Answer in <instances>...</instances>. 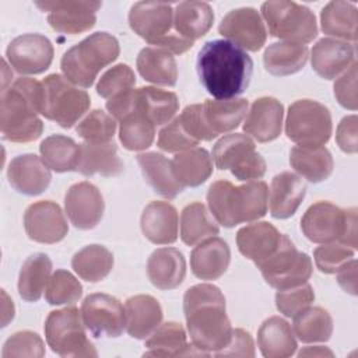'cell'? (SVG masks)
<instances>
[{"instance_id":"6da1fadb","label":"cell","mask_w":358,"mask_h":358,"mask_svg":"<svg viewBox=\"0 0 358 358\" xmlns=\"http://www.w3.org/2000/svg\"><path fill=\"white\" fill-rule=\"evenodd\" d=\"M201 85L217 99H234L249 87L253 62L250 56L225 39L206 42L196 60Z\"/></svg>"},{"instance_id":"7a4b0ae2","label":"cell","mask_w":358,"mask_h":358,"mask_svg":"<svg viewBox=\"0 0 358 358\" xmlns=\"http://www.w3.org/2000/svg\"><path fill=\"white\" fill-rule=\"evenodd\" d=\"M183 312L193 345L203 352L224 350L232 336L225 296L213 284L190 287L183 296Z\"/></svg>"},{"instance_id":"3957f363","label":"cell","mask_w":358,"mask_h":358,"mask_svg":"<svg viewBox=\"0 0 358 358\" xmlns=\"http://www.w3.org/2000/svg\"><path fill=\"white\" fill-rule=\"evenodd\" d=\"M42 102V83L21 77L1 91V137L11 143H29L41 137L43 123L38 117Z\"/></svg>"},{"instance_id":"277c9868","label":"cell","mask_w":358,"mask_h":358,"mask_svg":"<svg viewBox=\"0 0 358 358\" xmlns=\"http://www.w3.org/2000/svg\"><path fill=\"white\" fill-rule=\"evenodd\" d=\"M207 204L218 224L232 228L266 215L268 187L263 180H250L241 186L228 180H217L208 187Z\"/></svg>"},{"instance_id":"5b68a950","label":"cell","mask_w":358,"mask_h":358,"mask_svg":"<svg viewBox=\"0 0 358 358\" xmlns=\"http://www.w3.org/2000/svg\"><path fill=\"white\" fill-rule=\"evenodd\" d=\"M120 53L117 39L108 32H95L64 52L60 67L74 85L90 88L98 73L113 63Z\"/></svg>"},{"instance_id":"8992f818","label":"cell","mask_w":358,"mask_h":358,"mask_svg":"<svg viewBox=\"0 0 358 358\" xmlns=\"http://www.w3.org/2000/svg\"><path fill=\"white\" fill-rule=\"evenodd\" d=\"M129 25L147 43L168 49L173 55L187 52L193 42L173 31V10L168 3L138 1L129 11Z\"/></svg>"},{"instance_id":"52a82bcc","label":"cell","mask_w":358,"mask_h":358,"mask_svg":"<svg viewBox=\"0 0 358 358\" xmlns=\"http://www.w3.org/2000/svg\"><path fill=\"white\" fill-rule=\"evenodd\" d=\"M301 231L313 243L341 242L357 249V210L329 201L312 204L301 218Z\"/></svg>"},{"instance_id":"ba28073f","label":"cell","mask_w":358,"mask_h":358,"mask_svg":"<svg viewBox=\"0 0 358 358\" xmlns=\"http://www.w3.org/2000/svg\"><path fill=\"white\" fill-rule=\"evenodd\" d=\"M91 98L60 74H49L42 81L41 115L64 129L73 127L90 109Z\"/></svg>"},{"instance_id":"9c48e42d","label":"cell","mask_w":358,"mask_h":358,"mask_svg":"<svg viewBox=\"0 0 358 358\" xmlns=\"http://www.w3.org/2000/svg\"><path fill=\"white\" fill-rule=\"evenodd\" d=\"M268 34L284 42L309 43L317 36L316 17L310 8L295 1L278 0L262 4Z\"/></svg>"},{"instance_id":"30bf717a","label":"cell","mask_w":358,"mask_h":358,"mask_svg":"<svg viewBox=\"0 0 358 358\" xmlns=\"http://www.w3.org/2000/svg\"><path fill=\"white\" fill-rule=\"evenodd\" d=\"M46 343L60 357H96L94 344L87 338L81 310L64 308L53 310L45 322Z\"/></svg>"},{"instance_id":"8fae6325","label":"cell","mask_w":358,"mask_h":358,"mask_svg":"<svg viewBox=\"0 0 358 358\" xmlns=\"http://www.w3.org/2000/svg\"><path fill=\"white\" fill-rule=\"evenodd\" d=\"M331 115L327 106L313 99H298L289 105L285 134L299 147H322L331 136Z\"/></svg>"},{"instance_id":"7c38bea8","label":"cell","mask_w":358,"mask_h":358,"mask_svg":"<svg viewBox=\"0 0 358 358\" xmlns=\"http://www.w3.org/2000/svg\"><path fill=\"white\" fill-rule=\"evenodd\" d=\"M213 159L221 171H231L238 180L260 179L266 173V161L256 151L253 140L241 133L227 134L213 147Z\"/></svg>"},{"instance_id":"4fadbf2b","label":"cell","mask_w":358,"mask_h":358,"mask_svg":"<svg viewBox=\"0 0 358 358\" xmlns=\"http://www.w3.org/2000/svg\"><path fill=\"white\" fill-rule=\"evenodd\" d=\"M257 268L264 281L280 291L308 282L313 271V264L310 257L299 252L292 241L284 235L278 250Z\"/></svg>"},{"instance_id":"5bb4252c","label":"cell","mask_w":358,"mask_h":358,"mask_svg":"<svg viewBox=\"0 0 358 358\" xmlns=\"http://www.w3.org/2000/svg\"><path fill=\"white\" fill-rule=\"evenodd\" d=\"M85 329L95 337H119L126 329V310L120 301L109 294H91L81 305Z\"/></svg>"},{"instance_id":"9a60e30c","label":"cell","mask_w":358,"mask_h":358,"mask_svg":"<svg viewBox=\"0 0 358 358\" xmlns=\"http://www.w3.org/2000/svg\"><path fill=\"white\" fill-rule=\"evenodd\" d=\"M35 6L48 13V22L56 31L77 35L90 31L95 22V13L101 8V1L88 0H56L35 1Z\"/></svg>"},{"instance_id":"2e32d148","label":"cell","mask_w":358,"mask_h":358,"mask_svg":"<svg viewBox=\"0 0 358 358\" xmlns=\"http://www.w3.org/2000/svg\"><path fill=\"white\" fill-rule=\"evenodd\" d=\"M6 56L18 74H41L52 64L53 45L41 34H24L8 43Z\"/></svg>"},{"instance_id":"e0dca14e","label":"cell","mask_w":358,"mask_h":358,"mask_svg":"<svg viewBox=\"0 0 358 358\" xmlns=\"http://www.w3.org/2000/svg\"><path fill=\"white\" fill-rule=\"evenodd\" d=\"M218 32L234 45L249 52L260 50L267 39L264 22L252 7H241L229 11L218 25Z\"/></svg>"},{"instance_id":"ac0fdd59","label":"cell","mask_w":358,"mask_h":358,"mask_svg":"<svg viewBox=\"0 0 358 358\" xmlns=\"http://www.w3.org/2000/svg\"><path fill=\"white\" fill-rule=\"evenodd\" d=\"M24 228L29 239L48 245L63 241L69 232L60 206L50 200L36 201L25 210Z\"/></svg>"},{"instance_id":"d6986e66","label":"cell","mask_w":358,"mask_h":358,"mask_svg":"<svg viewBox=\"0 0 358 358\" xmlns=\"http://www.w3.org/2000/svg\"><path fill=\"white\" fill-rule=\"evenodd\" d=\"M64 208L76 228L88 231L95 228L102 220L105 203L99 189L84 180L69 187L64 196Z\"/></svg>"},{"instance_id":"ffe728a7","label":"cell","mask_w":358,"mask_h":358,"mask_svg":"<svg viewBox=\"0 0 358 358\" xmlns=\"http://www.w3.org/2000/svg\"><path fill=\"white\" fill-rule=\"evenodd\" d=\"M282 236L273 224L262 221L241 228L236 232V245L239 252L259 267L278 250Z\"/></svg>"},{"instance_id":"44dd1931","label":"cell","mask_w":358,"mask_h":358,"mask_svg":"<svg viewBox=\"0 0 358 358\" xmlns=\"http://www.w3.org/2000/svg\"><path fill=\"white\" fill-rule=\"evenodd\" d=\"M7 178L15 192L25 196H38L50 185L52 173L42 158L35 154H24L10 161Z\"/></svg>"},{"instance_id":"7402d4cb","label":"cell","mask_w":358,"mask_h":358,"mask_svg":"<svg viewBox=\"0 0 358 358\" xmlns=\"http://www.w3.org/2000/svg\"><path fill=\"white\" fill-rule=\"evenodd\" d=\"M284 117L282 103L273 96L257 98L248 112L243 131L259 143H268L281 134Z\"/></svg>"},{"instance_id":"603a6c76","label":"cell","mask_w":358,"mask_h":358,"mask_svg":"<svg viewBox=\"0 0 358 358\" xmlns=\"http://www.w3.org/2000/svg\"><path fill=\"white\" fill-rule=\"evenodd\" d=\"M355 62L354 45L333 38H322L313 45L312 69L324 80H334Z\"/></svg>"},{"instance_id":"cb8c5ba5","label":"cell","mask_w":358,"mask_h":358,"mask_svg":"<svg viewBox=\"0 0 358 358\" xmlns=\"http://www.w3.org/2000/svg\"><path fill=\"white\" fill-rule=\"evenodd\" d=\"M249 102L245 98L234 99H207L200 103V115L211 140L221 133L235 130L248 112Z\"/></svg>"},{"instance_id":"d4e9b609","label":"cell","mask_w":358,"mask_h":358,"mask_svg":"<svg viewBox=\"0 0 358 358\" xmlns=\"http://www.w3.org/2000/svg\"><path fill=\"white\" fill-rule=\"evenodd\" d=\"M178 225V211L168 201H151L145 206L140 218L143 235L155 245L176 242Z\"/></svg>"},{"instance_id":"484cf974","label":"cell","mask_w":358,"mask_h":358,"mask_svg":"<svg viewBox=\"0 0 358 358\" xmlns=\"http://www.w3.org/2000/svg\"><path fill=\"white\" fill-rule=\"evenodd\" d=\"M306 194L305 180L292 173L281 172L275 175L270 186V214L273 218L285 220L292 217Z\"/></svg>"},{"instance_id":"4316f807","label":"cell","mask_w":358,"mask_h":358,"mask_svg":"<svg viewBox=\"0 0 358 358\" xmlns=\"http://www.w3.org/2000/svg\"><path fill=\"white\" fill-rule=\"evenodd\" d=\"M147 275L158 289L178 288L186 275V260L176 248H159L154 250L147 262Z\"/></svg>"},{"instance_id":"83f0119b","label":"cell","mask_w":358,"mask_h":358,"mask_svg":"<svg viewBox=\"0 0 358 358\" xmlns=\"http://www.w3.org/2000/svg\"><path fill=\"white\" fill-rule=\"evenodd\" d=\"M231 250L228 243L213 236L200 242L190 255L192 273L200 280H217L228 268Z\"/></svg>"},{"instance_id":"f1b7e54d","label":"cell","mask_w":358,"mask_h":358,"mask_svg":"<svg viewBox=\"0 0 358 358\" xmlns=\"http://www.w3.org/2000/svg\"><path fill=\"white\" fill-rule=\"evenodd\" d=\"M126 331L130 337L144 340L162 322V308L151 295H134L124 303Z\"/></svg>"},{"instance_id":"f546056e","label":"cell","mask_w":358,"mask_h":358,"mask_svg":"<svg viewBox=\"0 0 358 358\" xmlns=\"http://www.w3.org/2000/svg\"><path fill=\"white\" fill-rule=\"evenodd\" d=\"M80 161L77 172L84 176L99 173L106 178L119 176L124 171V164L117 155V147L113 141L84 143L80 144Z\"/></svg>"},{"instance_id":"4dcf8cb0","label":"cell","mask_w":358,"mask_h":358,"mask_svg":"<svg viewBox=\"0 0 358 358\" xmlns=\"http://www.w3.org/2000/svg\"><path fill=\"white\" fill-rule=\"evenodd\" d=\"M214 22V11L204 1H182L173 10V31L182 39L194 42L204 36Z\"/></svg>"},{"instance_id":"1f68e13d","label":"cell","mask_w":358,"mask_h":358,"mask_svg":"<svg viewBox=\"0 0 358 358\" xmlns=\"http://www.w3.org/2000/svg\"><path fill=\"white\" fill-rule=\"evenodd\" d=\"M179 109L175 92L155 87H141L133 91V112H141L155 126L168 123ZM130 115V113H129Z\"/></svg>"},{"instance_id":"d6a6232c","label":"cell","mask_w":358,"mask_h":358,"mask_svg":"<svg viewBox=\"0 0 358 358\" xmlns=\"http://www.w3.org/2000/svg\"><path fill=\"white\" fill-rule=\"evenodd\" d=\"M257 345L266 358H288L296 351L295 334L280 316L266 319L257 331Z\"/></svg>"},{"instance_id":"836d02e7","label":"cell","mask_w":358,"mask_h":358,"mask_svg":"<svg viewBox=\"0 0 358 358\" xmlns=\"http://www.w3.org/2000/svg\"><path fill=\"white\" fill-rule=\"evenodd\" d=\"M137 70L140 76L152 84L173 87L178 80V64L168 49L147 46L137 56Z\"/></svg>"},{"instance_id":"e575fe53","label":"cell","mask_w":358,"mask_h":358,"mask_svg":"<svg viewBox=\"0 0 358 358\" xmlns=\"http://www.w3.org/2000/svg\"><path fill=\"white\" fill-rule=\"evenodd\" d=\"M144 180L159 196L172 200L183 192V186L175 179L171 161L159 152H143L137 155Z\"/></svg>"},{"instance_id":"d590c367","label":"cell","mask_w":358,"mask_h":358,"mask_svg":"<svg viewBox=\"0 0 358 358\" xmlns=\"http://www.w3.org/2000/svg\"><path fill=\"white\" fill-rule=\"evenodd\" d=\"M175 179L185 187L203 185L213 173V159L206 148L194 147L178 152L171 161Z\"/></svg>"},{"instance_id":"8d00e7d4","label":"cell","mask_w":358,"mask_h":358,"mask_svg":"<svg viewBox=\"0 0 358 358\" xmlns=\"http://www.w3.org/2000/svg\"><path fill=\"white\" fill-rule=\"evenodd\" d=\"M289 165L301 178L319 183L326 180L334 168L333 157L326 147H294L289 151Z\"/></svg>"},{"instance_id":"74e56055","label":"cell","mask_w":358,"mask_h":358,"mask_svg":"<svg viewBox=\"0 0 358 358\" xmlns=\"http://www.w3.org/2000/svg\"><path fill=\"white\" fill-rule=\"evenodd\" d=\"M308 56L306 45L281 41L268 45L263 55V63L270 74L284 77L298 73L306 64Z\"/></svg>"},{"instance_id":"f35d334b","label":"cell","mask_w":358,"mask_h":358,"mask_svg":"<svg viewBox=\"0 0 358 358\" xmlns=\"http://www.w3.org/2000/svg\"><path fill=\"white\" fill-rule=\"evenodd\" d=\"M144 357H178V355H192L200 354V351H192L186 341V333L180 323L166 322L159 324L151 336L145 340Z\"/></svg>"},{"instance_id":"ab89813d","label":"cell","mask_w":358,"mask_h":358,"mask_svg":"<svg viewBox=\"0 0 358 358\" xmlns=\"http://www.w3.org/2000/svg\"><path fill=\"white\" fill-rule=\"evenodd\" d=\"M52 274V260L45 253H34L22 263L18 275V294L27 302L42 296Z\"/></svg>"},{"instance_id":"60d3db41","label":"cell","mask_w":358,"mask_h":358,"mask_svg":"<svg viewBox=\"0 0 358 358\" xmlns=\"http://www.w3.org/2000/svg\"><path fill=\"white\" fill-rule=\"evenodd\" d=\"M39 151L49 169L59 173L77 171L81 148L73 138L63 134L49 136L41 143Z\"/></svg>"},{"instance_id":"b9f144b4","label":"cell","mask_w":358,"mask_h":358,"mask_svg":"<svg viewBox=\"0 0 358 358\" xmlns=\"http://www.w3.org/2000/svg\"><path fill=\"white\" fill-rule=\"evenodd\" d=\"M113 255L103 245L92 243L80 249L71 259V267L88 282L103 280L113 268Z\"/></svg>"},{"instance_id":"7bdbcfd3","label":"cell","mask_w":358,"mask_h":358,"mask_svg":"<svg viewBox=\"0 0 358 358\" xmlns=\"http://www.w3.org/2000/svg\"><path fill=\"white\" fill-rule=\"evenodd\" d=\"M357 7L347 1H330L320 11V27L327 35L357 41Z\"/></svg>"},{"instance_id":"ee69618b","label":"cell","mask_w":358,"mask_h":358,"mask_svg":"<svg viewBox=\"0 0 358 358\" xmlns=\"http://www.w3.org/2000/svg\"><path fill=\"white\" fill-rule=\"evenodd\" d=\"M292 331L302 343H326L333 334V319L320 306H308L294 316Z\"/></svg>"},{"instance_id":"f6af8a7d","label":"cell","mask_w":358,"mask_h":358,"mask_svg":"<svg viewBox=\"0 0 358 358\" xmlns=\"http://www.w3.org/2000/svg\"><path fill=\"white\" fill-rule=\"evenodd\" d=\"M220 228L208 215L203 203L187 204L180 214V239L183 243L193 246L208 238L218 235Z\"/></svg>"},{"instance_id":"bcb514c9","label":"cell","mask_w":358,"mask_h":358,"mask_svg":"<svg viewBox=\"0 0 358 358\" xmlns=\"http://www.w3.org/2000/svg\"><path fill=\"white\" fill-rule=\"evenodd\" d=\"M155 137V124L141 112H133L120 120L119 140L129 151L148 148Z\"/></svg>"},{"instance_id":"7dc6e473","label":"cell","mask_w":358,"mask_h":358,"mask_svg":"<svg viewBox=\"0 0 358 358\" xmlns=\"http://www.w3.org/2000/svg\"><path fill=\"white\" fill-rule=\"evenodd\" d=\"M83 295V285L67 270H56L45 288V299L49 305H70Z\"/></svg>"},{"instance_id":"c3c4849f","label":"cell","mask_w":358,"mask_h":358,"mask_svg":"<svg viewBox=\"0 0 358 358\" xmlns=\"http://www.w3.org/2000/svg\"><path fill=\"white\" fill-rule=\"evenodd\" d=\"M76 131L85 143H108L115 136L116 119L101 109H94L77 124Z\"/></svg>"},{"instance_id":"681fc988","label":"cell","mask_w":358,"mask_h":358,"mask_svg":"<svg viewBox=\"0 0 358 358\" xmlns=\"http://www.w3.org/2000/svg\"><path fill=\"white\" fill-rule=\"evenodd\" d=\"M136 85L134 71L127 64H116L108 71H105L98 84L96 92L105 99H110L124 91L131 90Z\"/></svg>"},{"instance_id":"f907efd6","label":"cell","mask_w":358,"mask_h":358,"mask_svg":"<svg viewBox=\"0 0 358 358\" xmlns=\"http://www.w3.org/2000/svg\"><path fill=\"white\" fill-rule=\"evenodd\" d=\"M355 250L341 242L323 243L313 252L316 267L324 274H336L347 262L354 259Z\"/></svg>"},{"instance_id":"816d5d0a","label":"cell","mask_w":358,"mask_h":358,"mask_svg":"<svg viewBox=\"0 0 358 358\" xmlns=\"http://www.w3.org/2000/svg\"><path fill=\"white\" fill-rule=\"evenodd\" d=\"M45 355V344L42 338L29 330L17 331L8 337L3 345L1 357L3 358H15V357H34L41 358Z\"/></svg>"},{"instance_id":"f5cc1de1","label":"cell","mask_w":358,"mask_h":358,"mask_svg":"<svg viewBox=\"0 0 358 358\" xmlns=\"http://www.w3.org/2000/svg\"><path fill=\"white\" fill-rule=\"evenodd\" d=\"M315 299L313 288L305 282L302 285L280 289L275 294V306L280 313L287 317H294L301 310L310 306Z\"/></svg>"},{"instance_id":"db71d44e","label":"cell","mask_w":358,"mask_h":358,"mask_svg":"<svg viewBox=\"0 0 358 358\" xmlns=\"http://www.w3.org/2000/svg\"><path fill=\"white\" fill-rule=\"evenodd\" d=\"M197 144L199 143L193 140L183 129L179 117H175L158 133L157 145L166 152H179L190 150L194 148Z\"/></svg>"},{"instance_id":"11a10c76","label":"cell","mask_w":358,"mask_h":358,"mask_svg":"<svg viewBox=\"0 0 358 358\" xmlns=\"http://www.w3.org/2000/svg\"><path fill=\"white\" fill-rule=\"evenodd\" d=\"M334 96L337 102L350 110H357V62L334 83Z\"/></svg>"},{"instance_id":"9f6ffc18","label":"cell","mask_w":358,"mask_h":358,"mask_svg":"<svg viewBox=\"0 0 358 358\" xmlns=\"http://www.w3.org/2000/svg\"><path fill=\"white\" fill-rule=\"evenodd\" d=\"M217 357H255V345H253V338L252 336L242 330V329H235L232 330L231 340L228 345L215 352Z\"/></svg>"},{"instance_id":"6f0895ef","label":"cell","mask_w":358,"mask_h":358,"mask_svg":"<svg viewBox=\"0 0 358 358\" xmlns=\"http://www.w3.org/2000/svg\"><path fill=\"white\" fill-rule=\"evenodd\" d=\"M336 141L338 147L347 154L358 151L357 140V115H350L341 119L336 131Z\"/></svg>"},{"instance_id":"680465c9","label":"cell","mask_w":358,"mask_h":358,"mask_svg":"<svg viewBox=\"0 0 358 358\" xmlns=\"http://www.w3.org/2000/svg\"><path fill=\"white\" fill-rule=\"evenodd\" d=\"M338 285L348 294H357V260L351 259L337 271Z\"/></svg>"},{"instance_id":"91938a15","label":"cell","mask_w":358,"mask_h":358,"mask_svg":"<svg viewBox=\"0 0 358 358\" xmlns=\"http://www.w3.org/2000/svg\"><path fill=\"white\" fill-rule=\"evenodd\" d=\"M302 355H320V357L329 355V357H333V352L330 350L324 348V347H313V348L308 347V348H305L299 352V357H302Z\"/></svg>"}]
</instances>
